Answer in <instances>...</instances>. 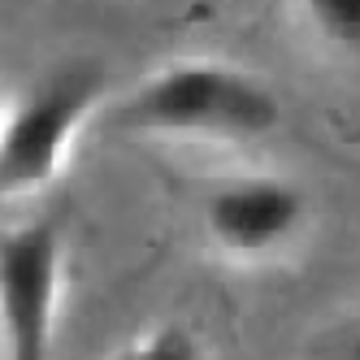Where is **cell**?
I'll list each match as a JSON object with an SVG mask.
<instances>
[{"instance_id":"cell-1","label":"cell","mask_w":360,"mask_h":360,"mask_svg":"<svg viewBox=\"0 0 360 360\" xmlns=\"http://www.w3.org/2000/svg\"><path fill=\"white\" fill-rule=\"evenodd\" d=\"M278 126V91L261 74L221 57H174L109 109V131L131 139L256 143Z\"/></svg>"},{"instance_id":"cell-6","label":"cell","mask_w":360,"mask_h":360,"mask_svg":"<svg viewBox=\"0 0 360 360\" xmlns=\"http://www.w3.org/2000/svg\"><path fill=\"white\" fill-rule=\"evenodd\" d=\"M300 18L330 53L360 57V0H300Z\"/></svg>"},{"instance_id":"cell-3","label":"cell","mask_w":360,"mask_h":360,"mask_svg":"<svg viewBox=\"0 0 360 360\" xmlns=\"http://www.w3.org/2000/svg\"><path fill=\"white\" fill-rule=\"evenodd\" d=\"M308 230V191L287 174H226L200 195V235L226 265L261 269L291 256Z\"/></svg>"},{"instance_id":"cell-2","label":"cell","mask_w":360,"mask_h":360,"mask_svg":"<svg viewBox=\"0 0 360 360\" xmlns=\"http://www.w3.org/2000/svg\"><path fill=\"white\" fill-rule=\"evenodd\" d=\"M109 74L91 57H74L5 100L0 126V187L5 200H27L53 187L74 157L83 126L105 105Z\"/></svg>"},{"instance_id":"cell-5","label":"cell","mask_w":360,"mask_h":360,"mask_svg":"<svg viewBox=\"0 0 360 360\" xmlns=\"http://www.w3.org/2000/svg\"><path fill=\"white\" fill-rule=\"evenodd\" d=\"M109 360H217L209 339L191 321H152L139 334H131L122 347L109 352Z\"/></svg>"},{"instance_id":"cell-4","label":"cell","mask_w":360,"mask_h":360,"mask_svg":"<svg viewBox=\"0 0 360 360\" xmlns=\"http://www.w3.org/2000/svg\"><path fill=\"white\" fill-rule=\"evenodd\" d=\"M65 295V230L31 217L0 243V360H53Z\"/></svg>"},{"instance_id":"cell-7","label":"cell","mask_w":360,"mask_h":360,"mask_svg":"<svg viewBox=\"0 0 360 360\" xmlns=\"http://www.w3.org/2000/svg\"><path fill=\"white\" fill-rule=\"evenodd\" d=\"M304 360H360V317L326 326L313 343H308Z\"/></svg>"}]
</instances>
